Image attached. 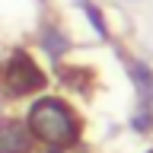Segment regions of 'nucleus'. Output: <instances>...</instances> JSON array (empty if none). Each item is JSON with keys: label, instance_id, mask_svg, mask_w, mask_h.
Returning a JSON list of instances; mask_svg holds the SVG:
<instances>
[{"label": "nucleus", "instance_id": "7", "mask_svg": "<svg viewBox=\"0 0 153 153\" xmlns=\"http://www.w3.org/2000/svg\"><path fill=\"white\" fill-rule=\"evenodd\" d=\"M131 128H134V131H140V134H147L153 128V112H150V108H140V112L131 118Z\"/></svg>", "mask_w": 153, "mask_h": 153}, {"label": "nucleus", "instance_id": "3", "mask_svg": "<svg viewBox=\"0 0 153 153\" xmlns=\"http://www.w3.org/2000/svg\"><path fill=\"white\" fill-rule=\"evenodd\" d=\"M35 137L22 118H0V153H32Z\"/></svg>", "mask_w": 153, "mask_h": 153}, {"label": "nucleus", "instance_id": "5", "mask_svg": "<svg viewBox=\"0 0 153 153\" xmlns=\"http://www.w3.org/2000/svg\"><path fill=\"white\" fill-rule=\"evenodd\" d=\"M42 48H45L51 57H61L70 48V42H67V35L61 32V29H54V26H48L45 32H42Z\"/></svg>", "mask_w": 153, "mask_h": 153}, {"label": "nucleus", "instance_id": "1", "mask_svg": "<svg viewBox=\"0 0 153 153\" xmlns=\"http://www.w3.org/2000/svg\"><path fill=\"white\" fill-rule=\"evenodd\" d=\"M22 121L29 124L32 137L54 150H70L80 143L83 137V121L74 112V105L61 99V96H38L35 102L29 105V112Z\"/></svg>", "mask_w": 153, "mask_h": 153}, {"label": "nucleus", "instance_id": "4", "mask_svg": "<svg viewBox=\"0 0 153 153\" xmlns=\"http://www.w3.org/2000/svg\"><path fill=\"white\" fill-rule=\"evenodd\" d=\"M128 76H131L137 96H140L143 102H150V99H153V70L143 64V61L131 57V61H128Z\"/></svg>", "mask_w": 153, "mask_h": 153}, {"label": "nucleus", "instance_id": "6", "mask_svg": "<svg viewBox=\"0 0 153 153\" xmlns=\"http://www.w3.org/2000/svg\"><path fill=\"white\" fill-rule=\"evenodd\" d=\"M80 7H83L86 19H89V26L96 29V35H99V38H108V26H105V16H102V10L96 7L93 0H80Z\"/></svg>", "mask_w": 153, "mask_h": 153}, {"label": "nucleus", "instance_id": "9", "mask_svg": "<svg viewBox=\"0 0 153 153\" xmlns=\"http://www.w3.org/2000/svg\"><path fill=\"white\" fill-rule=\"evenodd\" d=\"M147 153H153V150H147Z\"/></svg>", "mask_w": 153, "mask_h": 153}, {"label": "nucleus", "instance_id": "8", "mask_svg": "<svg viewBox=\"0 0 153 153\" xmlns=\"http://www.w3.org/2000/svg\"><path fill=\"white\" fill-rule=\"evenodd\" d=\"M48 153H64V150H54V147H48Z\"/></svg>", "mask_w": 153, "mask_h": 153}, {"label": "nucleus", "instance_id": "2", "mask_svg": "<svg viewBox=\"0 0 153 153\" xmlns=\"http://www.w3.org/2000/svg\"><path fill=\"white\" fill-rule=\"evenodd\" d=\"M45 86H48V76L29 51L16 48L0 67V93L7 99H26V96L42 93Z\"/></svg>", "mask_w": 153, "mask_h": 153}]
</instances>
